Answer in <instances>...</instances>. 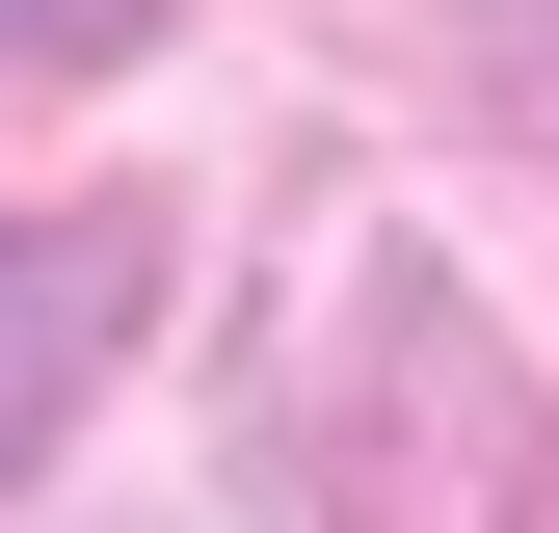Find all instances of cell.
<instances>
[{
	"label": "cell",
	"mask_w": 559,
	"mask_h": 533,
	"mask_svg": "<svg viewBox=\"0 0 559 533\" xmlns=\"http://www.w3.org/2000/svg\"><path fill=\"white\" fill-rule=\"evenodd\" d=\"M373 374H400L373 427L266 374V481H294L320 533H533V400L453 347V294H400V266H373Z\"/></svg>",
	"instance_id": "cell-1"
},
{
	"label": "cell",
	"mask_w": 559,
	"mask_h": 533,
	"mask_svg": "<svg viewBox=\"0 0 559 533\" xmlns=\"http://www.w3.org/2000/svg\"><path fill=\"white\" fill-rule=\"evenodd\" d=\"M107 347H133V214H27L0 240V481L107 400Z\"/></svg>",
	"instance_id": "cell-2"
},
{
	"label": "cell",
	"mask_w": 559,
	"mask_h": 533,
	"mask_svg": "<svg viewBox=\"0 0 559 533\" xmlns=\"http://www.w3.org/2000/svg\"><path fill=\"white\" fill-rule=\"evenodd\" d=\"M0 27H27V54H107V27H133V0H0Z\"/></svg>",
	"instance_id": "cell-3"
}]
</instances>
